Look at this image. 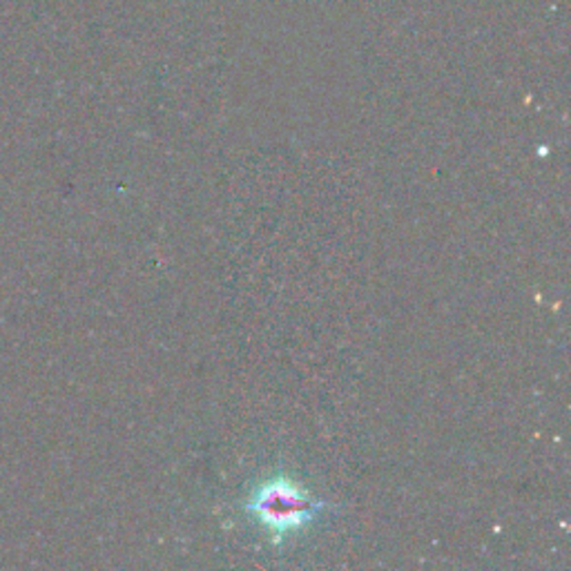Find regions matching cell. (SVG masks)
<instances>
[{
	"mask_svg": "<svg viewBox=\"0 0 571 571\" xmlns=\"http://www.w3.org/2000/svg\"><path fill=\"white\" fill-rule=\"evenodd\" d=\"M246 509L275 536L293 533L310 525L324 509V503L279 476L255 489Z\"/></svg>",
	"mask_w": 571,
	"mask_h": 571,
	"instance_id": "obj_1",
	"label": "cell"
}]
</instances>
